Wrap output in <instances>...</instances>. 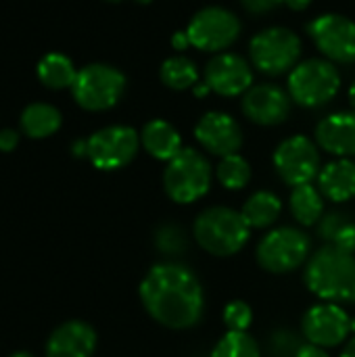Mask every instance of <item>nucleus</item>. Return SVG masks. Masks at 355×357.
<instances>
[{
    "mask_svg": "<svg viewBox=\"0 0 355 357\" xmlns=\"http://www.w3.org/2000/svg\"><path fill=\"white\" fill-rule=\"evenodd\" d=\"M142 307L169 331L195 328L205 314V293L197 274L176 261L155 264L138 289Z\"/></svg>",
    "mask_w": 355,
    "mask_h": 357,
    "instance_id": "1",
    "label": "nucleus"
},
{
    "mask_svg": "<svg viewBox=\"0 0 355 357\" xmlns=\"http://www.w3.org/2000/svg\"><path fill=\"white\" fill-rule=\"evenodd\" d=\"M305 287L326 303H355V257L333 243L320 247L305 266Z\"/></svg>",
    "mask_w": 355,
    "mask_h": 357,
    "instance_id": "2",
    "label": "nucleus"
},
{
    "mask_svg": "<svg viewBox=\"0 0 355 357\" xmlns=\"http://www.w3.org/2000/svg\"><path fill=\"white\" fill-rule=\"evenodd\" d=\"M192 236L197 245L209 255L230 257L247 245L251 228L241 211L216 205L197 215Z\"/></svg>",
    "mask_w": 355,
    "mask_h": 357,
    "instance_id": "3",
    "label": "nucleus"
},
{
    "mask_svg": "<svg viewBox=\"0 0 355 357\" xmlns=\"http://www.w3.org/2000/svg\"><path fill=\"white\" fill-rule=\"evenodd\" d=\"M211 165L197 149H182L163 172L165 195L180 205L195 203L209 192Z\"/></svg>",
    "mask_w": 355,
    "mask_h": 357,
    "instance_id": "4",
    "label": "nucleus"
},
{
    "mask_svg": "<svg viewBox=\"0 0 355 357\" xmlns=\"http://www.w3.org/2000/svg\"><path fill=\"white\" fill-rule=\"evenodd\" d=\"M310 236L293 226L270 230L257 245V264L270 274H289L299 270L310 259Z\"/></svg>",
    "mask_w": 355,
    "mask_h": 357,
    "instance_id": "5",
    "label": "nucleus"
},
{
    "mask_svg": "<svg viewBox=\"0 0 355 357\" xmlns=\"http://www.w3.org/2000/svg\"><path fill=\"white\" fill-rule=\"evenodd\" d=\"M341 86V75L331 61L310 59L293 67L289 75V96L308 109L322 107L333 100Z\"/></svg>",
    "mask_w": 355,
    "mask_h": 357,
    "instance_id": "6",
    "label": "nucleus"
},
{
    "mask_svg": "<svg viewBox=\"0 0 355 357\" xmlns=\"http://www.w3.org/2000/svg\"><path fill=\"white\" fill-rule=\"evenodd\" d=\"M123 90H126L123 73L103 63H92L80 69L71 86L75 102L86 111H107L115 107Z\"/></svg>",
    "mask_w": 355,
    "mask_h": 357,
    "instance_id": "7",
    "label": "nucleus"
},
{
    "mask_svg": "<svg viewBox=\"0 0 355 357\" xmlns=\"http://www.w3.org/2000/svg\"><path fill=\"white\" fill-rule=\"evenodd\" d=\"M301 52L299 38L285 27H270L259 31L249 46L253 65L266 75H282L293 71Z\"/></svg>",
    "mask_w": 355,
    "mask_h": 357,
    "instance_id": "8",
    "label": "nucleus"
},
{
    "mask_svg": "<svg viewBox=\"0 0 355 357\" xmlns=\"http://www.w3.org/2000/svg\"><path fill=\"white\" fill-rule=\"evenodd\" d=\"M88 159L96 169L113 172L126 167L138 153L140 136L128 126H109L94 132L88 140Z\"/></svg>",
    "mask_w": 355,
    "mask_h": 357,
    "instance_id": "9",
    "label": "nucleus"
},
{
    "mask_svg": "<svg viewBox=\"0 0 355 357\" xmlns=\"http://www.w3.org/2000/svg\"><path fill=\"white\" fill-rule=\"evenodd\" d=\"M186 33L190 46L205 52H218L234 44L241 33V21L226 8L207 6L190 19Z\"/></svg>",
    "mask_w": 355,
    "mask_h": 357,
    "instance_id": "10",
    "label": "nucleus"
},
{
    "mask_svg": "<svg viewBox=\"0 0 355 357\" xmlns=\"http://www.w3.org/2000/svg\"><path fill=\"white\" fill-rule=\"evenodd\" d=\"M274 167L282 182L293 188L312 184V180L320 174L318 146L305 136H291L274 151Z\"/></svg>",
    "mask_w": 355,
    "mask_h": 357,
    "instance_id": "11",
    "label": "nucleus"
},
{
    "mask_svg": "<svg viewBox=\"0 0 355 357\" xmlns=\"http://www.w3.org/2000/svg\"><path fill=\"white\" fill-rule=\"evenodd\" d=\"M308 33L314 44L331 61L354 63L355 61V23L343 15H322L308 25Z\"/></svg>",
    "mask_w": 355,
    "mask_h": 357,
    "instance_id": "12",
    "label": "nucleus"
},
{
    "mask_svg": "<svg viewBox=\"0 0 355 357\" xmlns=\"http://www.w3.org/2000/svg\"><path fill=\"white\" fill-rule=\"evenodd\" d=\"M301 328L308 343L328 349L347 341L352 333V318L337 303H318L305 312Z\"/></svg>",
    "mask_w": 355,
    "mask_h": 357,
    "instance_id": "13",
    "label": "nucleus"
},
{
    "mask_svg": "<svg viewBox=\"0 0 355 357\" xmlns=\"http://www.w3.org/2000/svg\"><path fill=\"white\" fill-rule=\"evenodd\" d=\"M205 84L222 96H239L253 86V71L243 56L224 52L207 63Z\"/></svg>",
    "mask_w": 355,
    "mask_h": 357,
    "instance_id": "14",
    "label": "nucleus"
},
{
    "mask_svg": "<svg viewBox=\"0 0 355 357\" xmlns=\"http://www.w3.org/2000/svg\"><path fill=\"white\" fill-rule=\"evenodd\" d=\"M195 136L199 144L216 157L234 155L243 144V132L236 119L220 111L205 113L195 128Z\"/></svg>",
    "mask_w": 355,
    "mask_h": 357,
    "instance_id": "15",
    "label": "nucleus"
},
{
    "mask_svg": "<svg viewBox=\"0 0 355 357\" xmlns=\"http://www.w3.org/2000/svg\"><path fill=\"white\" fill-rule=\"evenodd\" d=\"M243 113L253 123L278 126L291 113V96L274 84L251 86L243 94Z\"/></svg>",
    "mask_w": 355,
    "mask_h": 357,
    "instance_id": "16",
    "label": "nucleus"
},
{
    "mask_svg": "<svg viewBox=\"0 0 355 357\" xmlns=\"http://www.w3.org/2000/svg\"><path fill=\"white\" fill-rule=\"evenodd\" d=\"M96 333L88 322L69 320L52 331L46 341V357H92Z\"/></svg>",
    "mask_w": 355,
    "mask_h": 357,
    "instance_id": "17",
    "label": "nucleus"
},
{
    "mask_svg": "<svg viewBox=\"0 0 355 357\" xmlns=\"http://www.w3.org/2000/svg\"><path fill=\"white\" fill-rule=\"evenodd\" d=\"M316 142L331 155L354 157L355 155V111L333 113L324 117L316 128Z\"/></svg>",
    "mask_w": 355,
    "mask_h": 357,
    "instance_id": "18",
    "label": "nucleus"
},
{
    "mask_svg": "<svg viewBox=\"0 0 355 357\" xmlns=\"http://www.w3.org/2000/svg\"><path fill=\"white\" fill-rule=\"evenodd\" d=\"M318 190L333 203H347L355 197V163L337 159L324 165L318 174Z\"/></svg>",
    "mask_w": 355,
    "mask_h": 357,
    "instance_id": "19",
    "label": "nucleus"
},
{
    "mask_svg": "<svg viewBox=\"0 0 355 357\" xmlns=\"http://www.w3.org/2000/svg\"><path fill=\"white\" fill-rule=\"evenodd\" d=\"M140 142L146 149V153L159 161H172L182 151V138H180L178 130L163 119L149 121L142 128Z\"/></svg>",
    "mask_w": 355,
    "mask_h": 357,
    "instance_id": "20",
    "label": "nucleus"
},
{
    "mask_svg": "<svg viewBox=\"0 0 355 357\" xmlns=\"http://www.w3.org/2000/svg\"><path fill=\"white\" fill-rule=\"evenodd\" d=\"M241 213L251 230H264L270 228L280 218L282 201L270 190H259L245 201Z\"/></svg>",
    "mask_w": 355,
    "mask_h": 357,
    "instance_id": "21",
    "label": "nucleus"
},
{
    "mask_svg": "<svg viewBox=\"0 0 355 357\" xmlns=\"http://www.w3.org/2000/svg\"><path fill=\"white\" fill-rule=\"evenodd\" d=\"M289 207H291L293 218L301 226H316L324 215L322 192L312 184L295 186L291 192V199H289Z\"/></svg>",
    "mask_w": 355,
    "mask_h": 357,
    "instance_id": "22",
    "label": "nucleus"
},
{
    "mask_svg": "<svg viewBox=\"0 0 355 357\" xmlns=\"http://www.w3.org/2000/svg\"><path fill=\"white\" fill-rule=\"evenodd\" d=\"M61 128V113L46 102H33L21 113V130L29 138H48Z\"/></svg>",
    "mask_w": 355,
    "mask_h": 357,
    "instance_id": "23",
    "label": "nucleus"
},
{
    "mask_svg": "<svg viewBox=\"0 0 355 357\" xmlns=\"http://www.w3.org/2000/svg\"><path fill=\"white\" fill-rule=\"evenodd\" d=\"M38 77L46 88L61 90V88L73 86L77 71L69 56H65L61 52H50L38 63Z\"/></svg>",
    "mask_w": 355,
    "mask_h": 357,
    "instance_id": "24",
    "label": "nucleus"
},
{
    "mask_svg": "<svg viewBox=\"0 0 355 357\" xmlns=\"http://www.w3.org/2000/svg\"><path fill=\"white\" fill-rule=\"evenodd\" d=\"M161 82L172 90H188L199 84V69L186 56H172L161 65Z\"/></svg>",
    "mask_w": 355,
    "mask_h": 357,
    "instance_id": "25",
    "label": "nucleus"
},
{
    "mask_svg": "<svg viewBox=\"0 0 355 357\" xmlns=\"http://www.w3.org/2000/svg\"><path fill=\"white\" fill-rule=\"evenodd\" d=\"M216 176L226 190H243L251 180V165L245 157L234 153L220 159L216 167Z\"/></svg>",
    "mask_w": 355,
    "mask_h": 357,
    "instance_id": "26",
    "label": "nucleus"
},
{
    "mask_svg": "<svg viewBox=\"0 0 355 357\" xmlns=\"http://www.w3.org/2000/svg\"><path fill=\"white\" fill-rule=\"evenodd\" d=\"M211 357H262V349L249 333L228 331L211 349Z\"/></svg>",
    "mask_w": 355,
    "mask_h": 357,
    "instance_id": "27",
    "label": "nucleus"
},
{
    "mask_svg": "<svg viewBox=\"0 0 355 357\" xmlns=\"http://www.w3.org/2000/svg\"><path fill=\"white\" fill-rule=\"evenodd\" d=\"M155 245L163 255H182L188 249V238L178 224H165L155 234Z\"/></svg>",
    "mask_w": 355,
    "mask_h": 357,
    "instance_id": "28",
    "label": "nucleus"
},
{
    "mask_svg": "<svg viewBox=\"0 0 355 357\" xmlns=\"http://www.w3.org/2000/svg\"><path fill=\"white\" fill-rule=\"evenodd\" d=\"M222 320H224L228 331H232V333H247L249 326L253 324V310H251L249 303H245L241 299H234V301H230L224 307Z\"/></svg>",
    "mask_w": 355,
    "mask_h": 357,
    "instance_id": "29",
    "label": "nucleus"
},
{
    "mask_svg": "<svg viewBox=\"0 0 355 357\" xmlns=\"http://www.w3.org/2000/svg\"><path fill=\"white\" fill-rule=\"evenodd\" d=\"M303 343H299V337L291 331H276L268 339V351L272 357H295Z\"/></svg>",
    "mask_w": 355,
    "mask_h": 357,
    "instance_id": "30",
    "label": "nucleus"
},
{
    "mask_svg": "<svg viewBox=\"0 0 355 357\" xmlns=\"http://www.w3.org/2000/svg\"><path fill=\"white\" fill-rule=\"evenodd\" d=\"M345 224H349V220H347L343 213H339V211L326 213V215H322V220L318 222V234H320L326 243H333L335 236L339 234V230H341Z\"/></svg>",
    "mask_w": 355,
    "mask_h": 357,
    "instance_id": "31",
    "label": "nucleus"
},
{
    "mask_svg": "<svg viewBox=\"0 0 355 357\" xmlns=\"http://www.w3.org/2000/svg\"><path fill=\"white\" fill-rule=\"evenodd\" d=\"M333 245H337L339 249H343V251H347V253H355V224H345L341 230H339V234L335 236V241H333Z\"/></svg>",
    "mask_w": 355,
    "mask_h": 357,
    "instance_id": "32",
    "label": "nucleus"
},
{
    "mask_svg": "<svg viewBox=\"0 0 355 357\" xmlns=\"http://www.w3.org/2000/svg\"><path fill=\"white\" fill-rule=\"evenodd\" d=\"M280 2H282V0H243V6H245L249 13L259 15V13H268V10H272V8H276Z\"/></svg>",
    "mask_w": 355,
    "mask_h": 357,
    "instance_id": "33",
    "label": "nucleus"
},
{
    "mask_svg": "<svg viewBox=\"0 0 355 357\" xmlns=\"http://www.w3.org/2000/svg\"><path fill=\"white\" fill-rule=\"evenodd\" d=\"M19 144V134L15 130H2L0 132V151L8 153Z\"/></svg>",
    "mask_w": 355,
    "mask_h": 357,
    "instance_id": "34",
    "label": "nucleus"
},
{
    "mask_svg": "<svg viewBox=\"0 0 355 357\" xmlns=\"http://www.w3.org/2000/svg\"><path fill=\"white\" fill-rule=\"evenodd\" d=\"M295 357H331L326 354L324 347H318V345H312V343H303L301 349L297 351Z\"/></svg>",
    "mask_w": 355,
    "mask_h": 357,
    "instance_id": "35",
    "label": "nucleus"
},
{
    "mask_svg": "<svg viewBox=\"0 0 355 357\" xmlns=\"http://www.w3.org/2000/svg\"><path fill=\"white\" fill-rule=\"evenodd\" d=\"M172 46H174L176 50H184V48H188V46H190V38H188V33H186V31H176V33L172 36Z\"/></svg>",
    "mask_w": 355,
    "mask_h": 357,
    "instance_id": "36",
    "label": "nucleus"
},
{
    "mask_svg": "<svg viewBox=\"0 0 355 357\" xmlns=\"http://www.w3.org/2000/svg\"><path fill=\"white\" fill-rule=\"evenodd\" d=\"M282 2H287V6L293 10H303L312 4V0H282Z\"/></svg>",
    "mask_w": 355,
    "mask_h": 357,
    "instance_id": "37",
    "label": "nucleus"
},
{
    "mask_svg": "<svg viewBox=\"0 0 355 357\" xmlns=\"http://www.w3.org/2000/svg\"><path fill=\"white\" fill-rule=\"evenodd\" d=\"M341 357H355V337L345 345V349L341 351Z\"/></svg>",
    "mask_w": 355,
    "mask_h": 357,
    "instance_id": "38",
    "label": "nucleus"
},
{
    "mask_svg": "<svg viewBox=\"0 0 355 357\" xmlns=\"http://www.w3.org/2000/svg\"><path fill=\"white\" fill-rule=\"evenodd\" d=\"M209 92H211V90H209V86H207L205 82H203V84H197V86H195V94H197V96H207Z\"/></svg>",
    "mask_w": 355,
    "mask_h": 357,
    "instance_id": "39",
    "label": "nucleus"
},
{
    "mask_svg": "<svg viewBox=\"0 0 355 357\" xmlns=\"http://www.w3.org/2000/svg\"><path fill=\"white\" fill-rule=\"evenodd\" d=\"M349 102H352V107H354L355 111V82L352 84V88H349Z\"/></svg>",
    "mask_w": 355,
    "mask_h": 357,
    "instance_id": "40",
    "label": "nucleus"
},
{
    "mask_svg": "<svg viewBox=\"0 0 355 357\" xmlns=\"http://www.w3.org/2000/svg\"><path fill=\"white\" fill-rule=\"evenodd\" d=\"M8 357H33L31 354H27V351H17V354H13V356Z\"/></svg>",
    "mask_w": 355,
    "mask_h": 357,
    "instance_id": "41",
    "label": "nucleus"
},
{
    "mask_svg": "<svg viewBox=\"0 0 355 357\" xmlns=\"http://www.w3.org/2000/svg\"><path fill=\"white\" fill-rule=\"evenodd\" d=\"M136 2H140V4H149L151 0H136Z\"/></svg>",
    "mask_w": 355,
    "mask_h": 357,
    "instance_id": "42",
    "label": "nucleus"
},
{
    "mask_svg": "<svg viewBox=\"0 0 355 357\" xmlns=\"http://www.w3.org/2000/svg\"><path fill=\"white\" fill-rule=\"evenodd\" d=\"M352 333H355V318L352 320Z\"/></svg>",
    "mask_w": 355,
    "mask_h": 357,
    "instance_id": "43",
    "label": "nucleus"
},
{
    "mask_svg": "<svg viewBox=\"0 0 355 357\" xmlns=\"http://www.w3.org/2000/svg\"><path fill=\"white\" fill-rule=\"evenodd\" d=\"M107 2H123V0H107Z\"/></svg>",
    "mask_w": 355,
    "mask_h": 357,
    "instance_id": "44",
    "label": "nucleus"
}]
</instances>
